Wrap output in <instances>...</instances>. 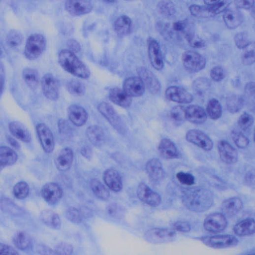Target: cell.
Here are the masks:
<instances>
[{
	"mask_svg": "<svg viewBox=\"0 0 255 255\" xmlns=\"http://www.w3.org/2000/svg\"><path fill=\"white\" fill-rule=\"evenodd\" d=\"M87 136L92 144L96 147H101L105 141V134L101 127L91 126L87 130Z\"/></svg>",
	"mask_w": 255,
	"mask_h": 255,
	"instance_id": "d6a6232c",
	"label": "cell"
},
{
	"mask_svg": "<svg viewBox=\"0 0 255 255\" xmlns=\"http://www.w3.org/2000/svg\"><path fill=\"white\" fill-rule=\"evenodd\" d=\"M123 90L131 97H138L144 94L145 87L139 77H130L124 81Z\"/></svg>",
	"mask_w": 255,
	"mask_h": 255,
	"instance_id": "2e32d148",
	"label": "cell"
},
{
	"mask_svg": "<svg viewBox=\"0 0 255 255\" xmlns=\"http://www.w3.org/2000/svg\"><path fill=\"white\" fill-rule=\"evenodd\" d=\"M235 45L239 49H245L250 45V41L248 34L245 32L236 34L234 37Z\"/></svg>",
	"mask_w": 255,
	"mask_h": 255,
	"instance_id": "c3c4849f",
	"label": "cell"
},
{
	"mask_svg": "<svg viewBox=\"0 0 255 255\" xmlns=\"http://www.w3.org/2000/svg\"><path fill=\"white\" fill-rule=\"evenodd\" d=\"M74 158L73 151L69 148L63 149L56 159L57 168L61 172H66L70 169Z\"/></svg>",
	"mask_w": 255,
	"mask_h": 255,
	"instance_id": "d4e9b609",
	"label": "cell"
},
{
	"mask_svg": "<svg viewBox=\"0 0 255 255\" xmlns=\"http://www.w3.org/2000/svg\"><path fill=\"white\" fill-rule=\"evenodd\" d=\"M187 140L199 148L210 151L214 148V142L204 132L197 129L189 131L186 134Z\"/></svg>",
	"mask_w": 255,
	"mask_h": 255,
	"instance_id": "9c48e42d",
	"label": "cell"
},
{
	"mask_svg": "<svg viewBox=\"0 0 255 255\" xmlns=\"http://www.w3.org/2000/svg\"><path fill=\"white\" fill-rule=\"evenodd\" d=\"M190 11L192 15L200 18H208L215 15L206 6L193 5L190 6Z\"/></svg>",
	"mask_w": 255,
	"mask_h": 255,
	"instance_id": "7bdbcfd3",
	"label": "cell"
},
{
	"mask_svg": "<svg viewBox=\"0 0 255 255\" xmlns=\"http://www.w3.org/2000/svg\"><path fill=\"white\" fill-rule=\"evenodd\" d=\"M97 109L103 116L118 132H124V124L118 113L109 103L102 102L99 104Z\"/></svg>",
	"mask_w": 255,
	"mask_h": 255,
	"instance_id": "ba28073f",
	"label": "cell"
},
{
	"mask_svg": "<svg viewBox=\"0 0 255 255\" xmlns=\"http://www.w3.org/2000/svg\"><path fill=\"white\" fill-rule=\"evenodd\" d=\"M23 38V35L20 32L13 30L8 34L6 42L10 48H16L22 44Z\"/></svg>",
	"mask_w": 255,
	"mask_h": 255,
	"instance_id": "f6af8a7d",
	"label": "cell"
},
{
	"mask_svg": "<svg viewBox=\"0 0 255 255\" xmlns=\"http://www.w3.org/2000/svg\"><path fill=\"white\" fill-rule=\"evenodd\" d=\"M41 87L45 96L52 101H56L59 97V83L51 73H47L41 80Z\"/></svg>",
	"mask_w": 255,
	"mask_h": 255,
	"instance_id": "8fae6325",
	"label": "cell"
},
{
	"mask_svg": "<svg viewBox=\"0 0 255 255\" xmlns=\"http://www.w3.org/2000/svg\"><path fill=\"white\" fill-rule=\"evenodd\" d=\"M67 11L72 16H81L90 13L93 9L94 4L89 1L69 0L65 3Z\"/></svg>",
	"mask_w": 255,
	"mask_h": 255,
	"instance_id": "e0dca14e",
	"label": "cell"
},
{
	"mask_svg": "<svg viewBox=\"0 0 255 255\" xmlns=\"http://www.w3.org/2000/svg\"><path fill=\"white\" fill-rule=\"evenodd\" d=\"M220 157L223 162L228 165L236 163L239 159L236 150L227 141L223 140L218 144Z\"/></svg>",
	"mask_w": 255,
	"mask_h": 255,
	"instance_id": "d6986e66",
	"label": "cell"
},
{
	"mask_svg": "<svg viewBox=\"0 0 255 255\" xmlns=\"http://www.w3.org/2000/svg\"><path fill=\"white\" fill-rule=\"evenodd\" d=\"M206 112L207 116L210 119L212 120L220 119L223 114L221 103L216 99H212L208 103Z\"/></svg>",
	"mask_w": 255,
	"mask_h": 255,
	"instance_id": "e575fe53",
	"label": "cell"
},
{
	"mask_svg": "<svg viewBox=\"0 0 255 255\" xmlns=\"http://www.w3.org/2000/svg\"><path fill=\"white\" fill-rule=\"evenodd\" d=\"M208 79L198 78L193 83V90L196 94L199 96H203L210 88V84Z\"/></svg>",
	"mask_w": 255,
	"mask_h": 255,
	"instance_id": "b9f144b4",
	"label": "cell"
},
{
	"mask_svg": "<svg viewBox=\"0 0 255 255\" xmlns=\"http://www.w3.org/2000/svg\"><path fill=\"white\" fill-rule=\"evenodd\" d=\"M68 116L70 121L74 125L78 127L85 125L88 119L87 111L78 105H72L69 107Z\"/></svg>",
	"mask_w": 255,
	"mask_h": 255,
	"instance_id": "cb8c5ba5",
	"label": "cell"
},
{
	"mask_svg": "<svg viewBox=\"0 0 255 255\" xmlns=\"http://www.w3.org/2000/svg\"><path fill=\"white\" fill-rule=\"evenodd\" d=\"M210 76L212 80L216 82L223 80L225 76V71L223 68L218 66L212 68L210 71Z\"/></svg>",
	"mask_w": 255,
	"mask_h": 255,
	"instance_id": "db71d44e",
	"label": "cell"
},
{
	"mask_svg": "<svg viewBox=\"0 0 255 255\" xmlns=\"http://www.w3.org/2000/svg\"><path fill=\"white\" fill-rule=\"evenodd\" d=\"M92 152L91 149L89 147H84L81 151V153L83 156L86 157L88 158L91 156L92 153Z\"/></svg>",
	"mask_w": 255,
	"mask_h": 255,
	"instance_id": "003e7915",
	"label": "cell"
},
{
	"mask_svg": "<svg viewBox=\"0 0 255 255\" xmlns=\"http://www.w3.org/2000/svg\"><path fill=\"white\" fill-rule=\"evenodd\" d=\"M148 56L151 65L157 70H161L163 67V60L158 42L153 38L148 41Z\"/></svg>",
	"mask_w": 255,
	"mask_h": 255,
	"instance_id": "ac0fdd59",
	"label": "cell"
},
{
	"mask_svg": "<svg viewBox=\"0 0 255 255\" xmlns=\"http://www.w3.org/2000/svg\"><path fill=\"white\" fill-rule=\"evenodd\" d=\"M58 60L63 69L71 74L82 79L90 77L91 71L88 67L69 50H62L59 54Z\"/></svg>",
	"mask_w": 255,
	"mask_h": 255,
	"instance_id": "7a4b0ae2",
	"label": "cell"
},
{
	"mask_svg": "<svg viewBox=\"0 0 255 255\" xmlns=\"http://www.w3.org/2000/svg\"><path fill=\"white\" fill-rule=\"evenodd\" d=\"M55 251L58 254L70 255L73 252V248L70 245L64 243L59 244Z\"/></svg>",
	"mask_w": 255,
	"mask_h": 255,
	"instance_id": "680465c9",
	"label": "cell"
},
{
	"mask_svg": "<svg viewBox=\"0 0 255 255\" xmlns=\"http://www.w3.org/2000/svg\"><path fill=\"white\" fill-rule=\"evenodd\" d=\"M103 179L105 184L111 191L118 192L122 189V178L116 170L112 168L107 169L104 173Z\"/></svg>",
	"mask_w": 255,
	"mask_h": 255,
	"instance_id": "484cf974",
	"label": "cell"
},
{
	"mask_svg": "<svg viewBox=\"0 0 255 255\" xmlns=\"http://www.w3.org/2000/svg\"><path fill=\"white\" fill-rule=\"evenodd\" d=\"M238 123L242 130L246 131L252 126L254 123V118L250 114L244 113L239 117Z\"/></svg>",
	"mask_w": 255,
	"mask_h": 255,
	"instance_id": "681fc988",
	"label": "cell"
},
{
	"mask_svg": "<svg viewBox=\"0 0 255 255\" xmlns=\"http://www.w3.org/2000/svg\"><path fill=\"white\" fill-rule=\"evenodd\" d=\"M242 61L243 64L249 65L255 63V51L254 49L245 51L242 56Z\"/></svg>",
	"mask_w": 255,
	"mask_h": 255,
	"instance_id": "6f0895ef",
	"label": "cell"
},
{
	"mask_svg": "<svg viewBox=\"0 0 255 255\" xmlns=\"http://www.w3.org/2000/svg\"><path fill=\"white\" fill-rule=\"evenodd\" d=\"M30 188L25 182H20L14 187L13 193L15 197L19 199L26 198L29 194Z\"/></svg>",
	"mask_w": 255,
	"mask_h": 255,
	"instance_id": "7dc6e473",
	"label": "cell"
},
{
	"mask_svg": "<svg viewBox=\"0 0 255 255\" xmlns=\"http://www.w3.org/2000/svg\"><path fill=\"white\" fill-rule=\"evenodd\" d=\"M18 159L17 153L11 148L1 146L0 148V160L2 166L14 164Z\"/></svg>",
	"mask_w": 255,
	"mask_h": 255,
	"instance_id": "836d02e7",
	"label": "cell"
},
{
	"mask_svg": "<svg viewBox=\"0 0 255 255\" xmlns=\"http://www.w3.org/2000/svg\"><path fill=\"white\" fill-rule=\"evenodd\" d=\"M110 100L118 106L128 108L131 106L132 97L128 95L123 90L118 88L112 89L109 95Z\"/></svg>",
	"mask_w": 255,
	"mask_h": 255,
	"instance_id": "4316f807",
	"label": "cell"
},
{
	"mask_svg": "<svg viewBox=\"0 0 255 255\" xmlns=\"http://www.w3.org/2000/svg\"><path fill=\"white\" fill-rule=\"evenodd\" d=\"M158 9L162 15L167 17L174 16L176 11L174 3L168 1L159 2L158 4Z\"/></svg>",
	"mask_w": 255,
	"mask_h": 255,
	"instance_id": "ee69618b",
	"label": "cell"
},
{
	"mask_svg": "<svg viewBox=\"0 0 255 255\" xmlns=\"http://www.w3.org/2000/svg\"><path fill=\"white\" fill-rule=\"evenodd\" d=\"M158 150L160 156L166 159H175L180 157L179 151L175 144L167 138L160 141Z\"/></svg>",
	"mask_w": 255,
	"mask_h": 255,
	"instance_id": "7402d4cb",
	"label": "cell"
},
{
	"mask_svg": "<svg viewBox=\"0 0 255 255\" xmlns=\"http://www.w3.org/2000/svg\"><path fill=\"white\" fill-rule=\"evenodd\" d=\"M235 3L238 8L249 10L253 7L255 2L254 1H237Z\"/></svg>",
	"mask_w": 255,
	"mask_h": 255,
	"instance_id": "6125c7cd",
	"label": "cell"
},
{
	"mask_svg": "<svg viewBox=\"0 0 255 255\" xmlns=\"http://www.w3.org/2000/svg\"><path fill=\"white\" fill-rule=\"evenodd\" d=\"M184 205L194 213H202L209 210L215 202L214 194L209 190L194 187L184 191L181 195Z\"/></svg>",
	"mask_w": 255,
	"mask_h": 255,
	"instance_id": "6da1fadb",
	"label": "cell"
},
{
	"mask_svg": "<svg viewBox=\"0 0 255 255\" xmlns=\"http://www.w3.org/2000/svg\"><path fill=\"white\" fill-rule=\"evenodd\" d=\"M177 237V232L172 228H152L145 233V240L154 244H165L172 242Z\"/></svg>",
	"mask_w": 255,
	"mask_h": 255,
	"instance_id": "277c9868",
	"label": "cell"
},
{
	"mask_svg": "<svg viewBox=\"0 0 255 255\" xmlns=\"http://www.w3.org/2000/svg\"><path fill=\"white\" fill-rule=\"evenodd\" d=\"M67 122L64 120H61L59 123V128L60 132L65 133L68 131L69 129V126Z\"/></svg>",
	"mask_w": 255,
	"mask_h": 255,
	"instance_id": "e7e4bbea",
	"label": "cell"
},
{
	"mask_svg": "<svg viewBox=\"0 0 255 255\" xmlns=\"http://www.w3.org/2000/svg\"><path fill=\"white\" fill-rule=\"evenodd\" d=\"M41 195L51 204L57 203L62 198L63 191L61 186L56 183L46 184L41 189Z\"/></svg>",
	"mask_w": 255,
	"mask_h": 255,
	"instance_id": "ffe728a7",
	"label": "cell"
},
{
	"mask_svg": "<svg viewBox=\"0 0 255 255\" xmlns=\"http://www.w3.org/2000/svg\"><path fill=\"white\" fill-rule=\"evenodd\" d=\"M245 93L248 98H254L255 96V82H250L246 84L245 88Z\"/></svg>",
	"mask_w": 255,
	"mask_h": 255,
	"instance_id": "94428289",
	"label": "cell"
},
{
	"mask_svg": "<svg viewBox=\"0 0 255 255\" xmlns=\"http://www.w3.org/2000/svg\"><path fill=\"white\" fill-rule=\"evenodd\" d=\"M91 189L99 199L106 200L109 199L110 193L106 187L98 180L93 179L91 182Z\"/></svg>",
	"mask_w": 255,
	"mask_h": 255,
	"instance_id": "8d00e7d4",
	"label": "cell"
},
{
	"mask_svg": "<svg viewBox=\"0 0 255 255\" xmlns=\"http://www.w3.org/2000/svg\"><path fill=\"white\" fill-rule=\"evenodd\" d=\"M139 77L143 81L145 89L152 94H158L161 90L160 82L156 75L146 67H141L137 70Z\"/></svg>",
	"mask_w": 255,
	"mask_h": 255,
	"instance_id": "7c38bea8",
	"label": "cell"
},
{
	"mask_svg": "<svg viewBox=\"0 0 255 255\" xmlns=\"http://www.w3.org/2000/svg\"><path fill=\"white\" fill-rule=\"evenodd\" d=\"M176 177L179 182L184 185L191 186L195 184L194 177L190 173L179 172L177 174Z\"/></svg>",
	"mask_w": 255,
	"mask_h": 255,
	"instance_id": "f5cc1de1",
	"label": "cell"
},
{
	"mask_svg": "<svg viewBox=\"0 0 255 255\" xmlns=\"http://www.w3.org/2000/svg\"><path fill=\"white\" fill-rule=\"evenodd\" d=\"M182 61L185 68L191 72H198L206 66L205 58L194 51H189L184 53Z\"/></svg>",
	"mask_w": 255,
	"mask_h": 255,
	"instance_id": "52a82bcc",
	"label": "cell"
},
{
	"mask_svg": "<svg viewBox=\"0 0 255 255\" xmlns=\"http://www.w3.org/2000/svg\"><path fill=\"white\" fill-rule=\"evenodd\" d=\"M0 254L18 255L19 253L12 247L1 244L0 245Z\"/></svg>",
	"mask_w": 255,
	"mask_h": 255,
	"instance_id": "91938a15",
	"label": "cell"
},
{
	"mask_svg": "<svg viewBox=\"0 0 255 255\" xmlns=\"http://www.w3.org/2000/svg\"><path fill=\"white\" fill-rule=\"evenodd\" d=\"M68 47L70 49L69 51L74 53V52H77L80 49V46L78 42L73 39L70 40L68 42Z\"/></svg>",
	"mask_w": 255,
	"mask_h": 255,
	"instance_id": "03108f58",
	"label": "cell"
},
{
	"mask_svg": "<svg viewBox=\"0 0 255 255\" xmlns=\"http://www.w3.org/2000/svg\"><path fill=\"white\" fill-rule=\"evenodd\" d=\"M231 137L236 146L241 149L247 148L249 145V140L243 133L237 131H233Z\"/></svg>",
	"mask_w": 255,
	"mask_h": 255,
	"instance_id": "bcb514c9",
	"label": "cell"
},
{
	"mask_svg": "<svg viewBox=\"0 0 255 255\" xmlns=\"http://www.w3.org/2000/svg\"><path fill=\"white\" fill-rule=\"evenodd\" d=\"M227 225V218L222 212L211 214L204 221L205 229L212 233H221L226 229Z\"/></svg>",
	"mask_w": 255,
	"mask_h": 255,
	"instance_id": "8992f818",
	"label": "cell"
},
{
	"mask_svg": "<svg viewBox=\"0 0 255 255\" xmlns=\"http://www.w3.org/2000/svg\"><path fill=\"white\" fill-rule=\"evenodd\" d=\"M145 169L153 183L159 184L163 179L164 169L161 162L159 159L154 158L149 160L146 164Z\"/></svg>",
	"mask_w": 255,
	"mask_h": 255,
	"instance_id": "9a60e30c",
	"label": "cell"
},
{
	"mask_svg": "<svg viewBox=\"0 0 255 255\" xmlns=\"http://www.w3.org/2000/svg\"><path fill=\"white\" fill-rule=\"evenodd\" d=\"M137 193L139 199L150 206L157 207L161 202V198L159 194L145 183L139 184Z\"/></svg>",
	"mask_w": 255,
	"mask_h": 255,
	"instance_id": "4fadbf2b",
	"label": "cell"
},
{
	"mask_svg": "<svg viewBox=\"0 0 255 255\" xmlns=\"http://www.w3.org/2000/svg\"><path fill=\"white\" fill-rule=\"evenodd\" d=\"M229 1H206L204 3L214 15L224 12L230 6Z\"/></svg>",
	"mask_w": 255,
	"mask_h": 255,
	"instance_id": "f35d334b",
	"label": "cell"
},
{
	"mask_svg": "<svg viewBox=\"0 0 255 255\" xmlns=\"http://www.w3.org/2000/svg\"><path fill=\"white\" fill-rule=\"evenodd\" d=\"M223 20L226 26L230 29L238 27L243 21V16L237 9H229L224 12Z\"/></svg>",
	"mask_w": 255,
	"mask_h": 255,
	"instance_id": "f546056e",
	"label": "cell"
},
{
	"mask_svg": "<svg viewBox=\"0 0 255 255\" xmlns=\"http://www.w3.org/2000/svg\"><path fill=\"white\" fill-rule=\"evenodd\" d=\"M233 230L236 236L240 237L253 235L255 231L254 219L247 218L242 220L234 226Z\"/></svg>",
	"mask_w": 255,
	"mask_h": 255,
	"instance_id": "f1b7e54d",
	"label": "cell"
},
{
	"mask_svg": "<svg viewBox=\"0 0 255 255\" xmlns=\"http://www.w3.org/2000/svg\"><path fill=\"white\" fill-rule=\"evenodd\" d=\"M9 130L16 139L25 143L31 140V135L27 127L18 121H14L9 124Z\"/></svg>",
	"mask_w": 255,
	"mask_h": 255,
	"instance_id": "83f0119b",
	"label": "cell"
},
{
	"mask_svg": "<svg viewBox=\"0 0 255 255\" xmlns=\"http://www.w3.org/2000/svg\"><path fill=\"white\" fill-rule=\"evenodd\" d=\"M200 240L206 246L217 249L233 247L238 243L237 238L231 235L204 236L200 238Z\"/></svg>",
	"mask_w": 255,
	"mask_h": 255,
	"instance_id": "5b68a950",
	"label": "cell"
},
{
	"mask_svg": "<svg viewBox=\"0 0 255 255\" xmlns=\"http://www.w3.org/2000/svg\"><path fill=\"white\" fill-rule=\"evenodd\" d=\"M172 229L176 232L188 233L191 230V226L185 221H178L172 225Z\"/></svg>",
	"mask_w": 255,
	"mask_h": 255,
	"instance_id": "11a10c76",
	"label": "cell"
},
{
	"mask_svg": "<svg viewBox=\"0 0 255 255\" xmlns=\"http://www.w3.org/2000/svg\"><path fill=\"white\" fill-rule=\"evenodd\" d=\"M171 118L176 122H181L186 119V109L182 106H177L171 110Z\"/></svg>",
	"mask_w": 255,
	"mask_h": 255,
	"instance_id": "816d5d0a",
	"label": "cell"
},
{
	"mask_svg": "<svg viewBox=\"0 0 255 255\" xmlns=\"http://www.w3.org/2000/svg\"><path fill=\"white\" fill-rule=\"evenodd\" d=\"M115 32L120 36H126L130 34L132 29V22L131 19L127 16H121L118 18L114 24Z\"/></svg>",
	"mask_w": 255,
	"mask_h": 255,
	"instance_id": "1f68e13d",
	"label": "cell"
},
{
	"mask_svg": "<svg viewBox=\"0 0 255 255\" xmlns=\"http://www.w3.org/2000/svg\"><path fill=\"white\" fill-rule=\"evenodd\" d=\"M40 219L42 223L49 228L59 229L61 226V221L59 216L55 211L45 210L41 212Z\"/></svg>",
	"mask_w": 255,
	"mask_h": 255,
	"instance_id": "4dcf8cb0",
	"label": "cell"
},
{
	"mask_svg": "<svg viewBox=\"0 0 255 255\" xmlns=\"http://www.w3.org/2000/svg\"><path fill=\"white\" fill-rule=\"evenodd\" d=\"M68 92L74 96H82L86 92V88L81 81L71 80L67 84Z\"/></svg>",
	"mask_w": 255,
	"mask_h": 255,
	"instance_id": "60d3db41",
	"label": "cell"
},
{
	"mask_svg": "<svg viewBox=\"0 0 255 255\" xmlns=\"http://www.w3.org/2000/svg\"><path fill=\"white\" fill-rule=\"evenodd\" d=\"M173 29L177 32H184L187 27L186 23L184 21H178L173 24Z\"/></svg>",
	"mask_w": 255,
	"mask_h": 255,
	"instance_id": "be15d7a7",
	"label": "cell"
},
{
	"mask_svg": "<svg viewBox=\"0 0 255 255\" xmlns=\"http://www.w3.org/2000/svg\"><path fill=\"white\" fill-rule=\"evenodd\" d=\"M207 115L206 111L198 105H190L186 109V119L190 122L200 125L206 121Z\"/></svg>",
	"mask_w": 255,
	"mask_h": 255,
	"instance_id": "603a6c76",
	"label": "cell"
},
{
	"mask_svg": "<svg viewBox=\"0 0 255 255\" xmlns=\"http://www.w3.org/2000/svg\"><path fill=\"white\" fill-rule=\"evenodd\" d=\"M165 96L169 101L178 103H190L193 100L191 94L184 88L177 86L170 87L167 89Z\"/></svg>",
	"mask_w": 255,
	"mask_h": 255,
	"instance_id": "5bb4252c",
	"label": "cell"
},
{
	"mask_svg": "<svg viewBox=\"0 0 255 255\" xmlns=\"http://www.w3.org/2000/svg\"><path fill=\"white\" fill-rule=\"evenodd\" d=\"M23 77L28 86L32 89H35L39 83V79L38 72L32 68H27L23 72Z\"/></svg>",
	"mask_w": 255,
	"mask_h": 255,
	"instance_id": "d590c367",
	"label": "cell"
},
{
	"mask_svg": "<svg viewBox=\"0 0 255 255\" xmlns=\"http://www.w3.org/2000/svg\"><path fill=\"white\" fill-rule=\"evenodd\" d=\"M243 207V202L237 197H233L225 200L222 204V213L226 218L236 216Z\"/></svg>",
	"mask_w": 255,
	"mask_h": 255,
	"instance_id": "44dd1931",
	"label": "cell"
},
{
	"mask_svg": "<svg viewBox=\"0 0 255 255\" xmlns=\"http://www.w3.org/2000/svg\"><path fill=\"white\" fill-rule=\"evenodd\" d=\"M67 219L73 223H80L83 220V215L81 212L77 208L70 207L66 212Z\"/></svg>",
	"mask_w": 255,
	"mask_h": 255,
	"instance_id": "f907efd6",
	"label": "cell"
},
{
	"mask_svg": "<svg viewBox=\"0 0 255 255\" xmlns=\"http://www.w3.org/2000/svg\"><path fill=\"white\" fill-rule=\"evenodd\" d=\"M15 246L21 250H27L32 244L31 237L24 232H19L15 236L13 239Z\"/></svg>",
	"mask_w": 255,
	"mask_h": 255,
	"instance_id": "ab89813d",
	"label": "cell"
},
{
	"mask_svg": "<svg viewBox=\"0 0 255 255\" xmlns=\"http://www.w3.org/2000/svg\"><path fill=\"white\" fill-rule=\"evenodd\" d=\"M46 47V40L43 35L32 34L27 39L24 54L29 60H34L43 53Z\"/></svg>",
	"mask_w": 255,
	"mask_h": 255,
	"instance_id": "3957f363",
	"label": "cell"
},
{
	"mask_svg": "<svg viewBox=\"0 0 255 255\" xmlns=\"http://www.w3.org/2000/svg\"><path fill=\"white\" fill-rule=\"evenodd\" d=\"M36 131L44 151L48 154L53 152L55 143L53 134L49 128L44 123H40L36 127Z\"/></svg>",
	"mask_w": 255,
	"mask_h": 255,
	"instance_id": "30bf717a",
	"label": "cell"
},
{
	"mask_svg": "<svg viewBox=\"0 0 255 255\" xmlns=\"http://www.w3.org/2000/svg\"><path fill=\"white\" fill-rule=\"evenodd\" d=\"M187 39L191 47L200 49L204 47L205 42L203 39L192 34H188Z\"/></svg>",
	"mask_w": 255,
	"mask_h": 255,
	"instance_id": "9f6ffc18",
	"label": "cell"
},
{
	"mask_svg": "<svg viewBox=\"0 0 255 255\" xmlns=\"http://www.w3.org/2000/svg\"><path fill=\"white\" fill-rule=\"evenodd\" d=\"M245 101L244 97L239 95H232L227 99V108L231 113H237L243 107Z\"/></svg>",
	"mask_w": 255,
	"mask_h": 255,
	"instance_id": "74e56055",
	"label": "cell"
}]
</instances>
